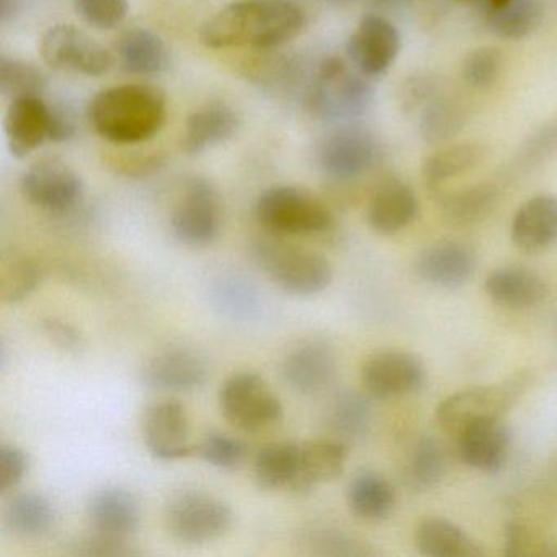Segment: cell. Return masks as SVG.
Listing matches in <instances>:
<instances>
[{"label": "cell", "instance_id": "1", "mask_svg": "<svg viewBox=\"0 0 557 557\" xmlns=\"http://www.w3.org/2000/svg\"><path fill=\"white\" fill-rule=\"evenodd\" d=\"M308 27V14L293 0H239L221 9L201 27L211 50H272L295 40Z\"/></svg>", "mask_w": 557, "mask_h": 557}, {"label": "cell", "instance_id": "2", "mask_svg": "<svg viewBox=\"0 0 557 557\" xmlns=\"http://www.w3.org/2000/svg\"><path fill=\"white\" fill-rule=\"evenodd\" d=\"M97 135L113 145H139L154 138L168 120V99L158 87L125 84L97 94L87 107Z\"/></svg>", "mask_w": 557, "mask_h": 557}, {"label": "cell", "instance_id": "3", "mask_svg": "<svg viewBox=\"0 0 557 557\" xmlns=\"http://www.w3.org/2000/svg\"><path fill=\"white\" fill-rule=\"evenodd\" d=\"M370 77L342 58L327 57L318 64L306 90V109L325 122H351L370 109L374 89Z\"/></svg>", "mask_w": 557, "mask_h": 557}, {"label": "cell", "instance_id": "4", "mask_svg": "<svg viewBox=\"0 0 557 557\" xmlns=\"http://www.w3.org/2000/svg\"><path fill=\"white\" fill-rule=\"evenodd\" d=\"M250 252L259 269L292 295H318L331 285L334 276L331 262L322 253L286 243L285 237H262L252 244Z\"/></svg>", "mask_w": 557, "mask_h": 557}, {"label": "cell", "instance_id": "5", "mask_svg": "<svg viewBox=\"0 0 557 557\" xmlns=\"http://www.w3.org/2000/svg\"><path fill=\"white\" fill-rule=\"evenodd\" d=\"M257 223L273 236H318L334 227L331 207L312 191L293 185L267 188L253 207Z\"/></svg>", "mask_w": 557, "mask_h": 557}, {"label": "cell", "instance_id": "6", "mask_svg": "<svg viewBox=\"0 0 557 557\" xmlns=\"http://www.w3.org/2000/svg\"><path fill=\"white\" fill-rule=\"evenodd\" d=\"M528 380V373H517L492 386L459 391L440 404L436 422L448 435L459 436L475 423L502 419L523 396Z\"/></svg>", "mask_w": 557, "mask_h": 557}, {"label": "cell", "instance_id": "7", "mask_svg": "<svg viewBox=\"0 0 557 557\" xmlns=\"http://www.w3.org/2000/svg\"><path fill=\"white\" fill-rule=\"evenodd\" d=\"M234 515L221 498L200 491H182L164 508L165 530L185 544L211 543L233 527Z\"/></svg>", "mask_w": 557, "mask_h": 557}, {"label": "cell", "instance_id": "8", "mask_svg": "<svg viewBox=\"0 0 557 557\" xmlns=\"http://www.w3.org/2000/svg\"><path fill=\"white\" fill-rule=\"evenodd\" d=\"M224 419L247 433L272 429L282 420L283 406L265 380L252 371H239L224 381L220 389Z\"/></svg>", "mask_w": 557, "mask_h": 557}, {"label": "cell", "instance_id": "9", "mask_svg": "<svg viewBox=\"0 0 557 557\" xmlns=\"http://www.w3.org/2000/svg\"><path fill=\"white\" fill-rule=\"evenodd\" d=\"M175 239L191 249H203L218 239L223 226V207L214 185L203 177L185 184L171 218Z\"/></svg>", "mask_w": 557, "mask_h": 557}, {"label": "cell", "instance_id": "10", "mask_svg": "<svg viewBox=\"0 0 557 557\" xmlns=\"http://www.w3.org/2000/svg\"><path fill=\"white\" fill-rule=\"evenodd\" d=\"M381 145L370 132L341 128L329 133L315 148L319 171L335 184H350L367 175L381 161Z\"/></svg>", "mask_w": 557, "mask_h": 557}, {"label": "cell", "instance_id": "11", "mask_svg": "<svg viewBox=\"0 0 557 557\" xmlns=\"http://www.w3.org/2000/svg\"><path fill=\"white\" fill-rule=\"evenodd\" d=\"M40 54L45 64L53 70L87 77L106 76L115 64L106 47L74 25L48 28L41 37Z\"/></svg>", "mask_w": 557, "mask_h": 557}, {"label": "cell", "instance_id": "12", "mask_svg": "<svg viewBox=\"0 0 557 557\" xmlns=\"http://www.w3.org/2000/svg\"><path fill=\"white\" fill-rule=\"evenodd\" d=\"M22 195L32 207L50 214L73 211L84 198V182L66 162L48 158L35 162L22 175Z\"/></svg>", "mask_w": 557, "mask_h": 557}, {"label": "cell", "instance_id": "13", "mask_svg": "<svg viewBox=\"0 0 557 557\" xmlns=\"http://www.w3.org/2000/svg\"><path fill=\"white\" fill-rule=\"evenodd\" d=\"M425 381V364L409 351H377L368 357L361 367V383L367 393L376 399L417 393Z\"/></svg>", "mask_w": 557, "mask_h": 557}, {"label": "cell", "instance_id": "14", "mask_svg": "<svg viewBox=\"0 0 557 557\" xmlns=\"http://www.w3.org/2000/svg\"><path fill=\"white\" fill-rule=\"evenodd\" d=\"M400 51V35L389 18L368 14L347 41V54L354 67L368 77L387 73Z\"/></svg>", "mask_w": 557, "mask_h": 557}, {"label": "cell", "instance_id": "15", "mask_svg": "<svg viewBox=\"0 0 557 557\" xmlns=\"http://www.w3.org/2000/svg\"><path fill=\"white\" fill-rule=\"evenodd\" d=\"M143 432L149 451L162 461H177L197 455V445L190 442L187 409L178 400H161L149 406Z\"/></svg>", "mask_w": 557, "mask_h": 557}, {"label": "cell", "instance_id": "16", "mask_svg": "<svg viewBox=\"0 0 557 557\" xmlns=\"http://www.w3.org/2000/svg\"><path fill=\"white\" fill-rule=\"evenodd\" d=\"M210 376L208 360L191 348H169L146 361L141 380L161 393H190L200 389Z\"/></svg>", "mask_w": 557, "mask_h": 557}, {"label": "cell", "instance_id": "17", "mask_svg": "<svg viewBox=\"0 0 557 557\" xmlns=\"http://www.w3.org/2000/svg\"><path fill=\"white\" fill-rule=\"evenodd\" d=\"M337 376V357L324 342H302L282 363V377L302 396L322 393Z\"/></svg>", "mask_w": 557, "mask_h": 557}, {"label": "cell", "instance_id": "18", "mask_svg": "<svg viewBox=\"0 0 557 557\" xmlns=\"http://www.w3.org/2000/svg\"><path fill=\"white\" fill-rule=\"evenodd\" d=\"M419 214V198L412 187L399 178L381 182L368 200L367 220L381 236H393L406 230Z\"/></svg>", "mask_w": 557, "mask_h": 557}, {"label": "cell", "instance_id": "19", "mask_svg": "<svg viewBox=\"0 0 557 557\" xmlns=\"http://www.w3.org/2000/svg\"><path fill=\"white\" fill-rule=\"evenodd\" d=\"M4 132L11 154L27 158L50 139V106L41 97L12 100L5 112Z\"/></svg>", "mask_w": 557, "mask_h": 557}, {"label": "cell", "instance_id": "20", "mask_svg": "<svg viewBox=\"0 0 557 557\" xmlns=\"http://www.w3.org/2000/svg\"><path fill=\"white\" fill-rule=\"evenodd\" d=\"M511 432L502 419L475 423L458 436L459 456L469 468L497 472L507 462Z\"/></svg>", "mask_w": 557, "mask_h": 557}, {"label": "cell", "instance_id": "21", "mask_svg": "<svg viewBox=\"0 0 557 557\" xmlns=\"http://www.w3.org/2000/svg\"><path fill=\"white\" fill-rule=\"evenodd\" d=\"M87 518L96 533L128 540L141 521V504L126 488H100L87 504Z\"/></svg>", "mask_w": 557, "mask_h": 557}, {"label": "cell", "instance_id": "22", "mask_svg": "<svg viewBox=\"0 0 557 557\" xmlns=\"http://www.w3.org/2000/svg\"><path fill=\"white\" fill-rule=\"evenodd\" d=\"M475 269L472 249L461 243H436L426 247L416 262L417 275L438 288H458L465 285Z\"/></svg>", "mask_w": 557, "mask_h": 557}, {"label": "cell", "instance_id": "23", "mask_svg": "<svg viewBox=\"0 0 557 557\" xmlns=\"http://www.w3.org/2000/svg\"><path fill=\"white\" fill-rule=\"evenodd\" d=\"M511 240L528 253L541 252L557 243V197L536 195L524 201L511 221Z\"/></svg>", "mask_w": 557, "mask_h": 557}, {"label": "cell", "instance_id": "24", "mask_svg": "<svg viewBox=\"0 0 557 557\" xmlns=\"http://www.w3.org/2000/svg\"><path fill=\"white\" fill-rule=\"evenodd\" d=\"M239 126L240 119L233 107L224 102H210L188 116L182 149L187 154H200L233 138L239 132Z\"/></svg>", "mask_w": 557, "mask_h": 557}, {"label": "cell", "instance_id": "25", "mask_svg": "<svg viewBox=\"0 0 557 557\" xmlns=\"http://www.w3.org/2000/svg\"><path fill=\"white\" fill-rule=\"evenodd\" d=\"M485 295L505 308L523 309L540 305L549 295L547 283L533 270L523 267H502L488 273Z\"/></svg>", "mask_w": 557, "mask_h": 557}, {"label": "cell", "instance_id": "26", "mask_svg": "<svg viewBox=\"0 0 557 557\" xmlns=\"http://www.w3.org/2000/svg\"><path fill=\"white\" fill-rule=\"evenodd\" d=\"M2 523L9 533L22 540H41L57 528L58 510L47 495L21 492L5 504Z\"/></svg>", "mask_w": 557, "mask_h": 557}, {"label": "cell", "instance_id": "27", "mask_svg": "<svg viewBox=\"0 0 557 557\" xmlns=\"http://www.w3.org/2000/svg\"><path fill=\"white\" fill-rule=\"evenodd\" d=\"M120 66L133 76H158L168 71L171 53L168 45L149 28L123 32L115 41Z\"/></svg>", "mask_w": 557, "mask_h": 557}, {"label": "cell", "instance_id": "28", "mask_svg": "<svg viewBox=\"0 0 557 557\" xmlns=\"http://www.w3.org/2000/svg\"><path fill=\"white\" fill-rule=\"evenodd\" d=\"M348 449L344 442L318 440L301 445L298 478L293 484L295 494H306L318 485L341 478L347 462Z\"/></svg>", "mask_w": 557, "mask_h": 557}, {"label": "cell", "instance_id": "29", "mask_svg": "<svg viewBox=\"0 0 557 557\" xmlns=\"http://www.w3.org/2000/svg\"><path fill=\"white\" fill-rule=\"evenodd\" d=\"M443 216L455 226H471L491 216L500 200V188L494 182H481L455 191L433 195Z\"/></svg>", "mask_w": 557, "mask_h": 557}, {"label": "cell", "instance_id": "30", "mask_svg": "<svg viewBox=\"0 0 557 557\" xmlns=\"http://www.w3.org/2000/svg\"><path fill=\"white\" fill-rule=\"evenodd\" d=\"M487 158V148L482 143L468 141L438 149L423 162L422 175L432 195L443 190L453 178L474 171Z\"/></svg>", "mask_w": 557, "mask_h": 557}, {"label": "cell", "instance_id": "31", "mask_svg": "<svg viewBox=\"0 0 557 557\" xmlns=\"http://www.w3.org/2000/svg\"><path fill=\"white\" fill-rule=\"evenodd\" d=\"M416 546L429 557H478L484 554L465 530L445 518H425L416 530Z\"/></svg>", "mask_w": 557, "mask_h": 557}, {"label": "cell", "instance_id": "32", "mask_svg": "<svg viewBox=\"0 0 557 557\" xmlns=\"http://www.w3.org/2000/svg\"><path fill=\"white\" fill-rule=\"evenodd\" d=\"M347 502L358 518L377 523L393 513L396 494L391 482L380 472L361 471L348 485Z\"/></svg>", "mask_w": 557, "mask_h": 557}, {"label": "cell", "instance_id": "33", "mask_svg": "<svg viewBox=\"0 0 557 557\" xmlns=\"http://www.w3.org/2000/svg\"><path fill=\"white\" fill-rule=\"evenodd\" d=\"M301 445L292 442L269 443L253 459V478L263 491H292L298 478Z\"/></svg>", "mask_w": 557, "mask_h": 557}, {"label": "cell", "instance_id": "34", "mask_svg": "<svg viewBox=\"0 0 557 557\" xmlns=\"http://www.w3.org/2000/svg\"><path fill=\"white\" fill-rule=\"evenodd\" d=\"M488 28L505 40L533 34L544 18V0H510L498 11L485 12Z\"/></svg>", "mask_w": 557, "mask_h": 557}, {"label": "cell", "instance_id": "35", "mask_svg": "<svg viewBox=\"0 0 557 557\" xmlns=\"http://www.w3.org/2000/svg\"><path fill=\"white\" fill-rule=\"evenodd\" d=\"M466 119L462 103L440 94L420 112V135L430 145H442L461 133Z\"/></svg>", "mask_w": 557, "mask_h": 557}, {"label": "cell", "instance_id": "36", "mask_svg": "<svg viewBox=\"0 0 557 557\" xmlns=\"http://www.w3.org/2000/svg\"><path fill=\"white\" fill-rule=\"evenodd\" d=\"M373 409L368 397L344 393L329 407L327 425L342 440L361 438L371 425Z\"/></svg>", "mask_w": 557, "mask_h": 557}, {"label": "cell", "instance_id": "37", "mask_svg": "<svg viewBox=\"0 0 557 557\" xmlns=\"http://www.w3.org/2000/svg\"><path fill=\"white\" fill-rule=\"evenodd\" d=\"M41 282L37 260L22 253L4 257L0 265V298L8 305L27 299Z\"/></svg>", "mask_w": 557, "mask_h": 557}, {"label": "cell", "instance_id": "38", "mask_svg": "<svg viewBox=\"0 0 557 557\" xmlns=\"http://www.w3.org/2000/svg\"><path fill=\"white\" fill-rule=\"evenodd\" d=\"M47 86V76L40 67L15 58H0V94L5 99L12 102L27 97H41Z\"/></svg>", "mask_w": 557, "mask_h": 557}, {"label": "cell", "instance_id": "39", "mask_svg": "<svg viewBox=\"0 0 557 557\" xmlns=\"http://www.w3.org/2000/svg\"><path fill=\"white\" fill-rule=\"evenodd\" d=\"M446 461L442 446L433 438L417 443L407 466V479L419 491L435 487L445 474Z\"/></svg>", "mask_w": 557, "mask_h": 557}, {"label": "cell", "instance_id": "40", "mask_svg": "<svg viewBox=\"0 0 557 557\" xmlns=\"http://www.w3.org/2000/svg\"><path fill=\"white\" fill-rule=\"evenodd\" d=\"M218 308L231 318L249 319L259 311V295L253 286L239 276H221L213 286Z\"/></svg>", "mask_w": 557, "mask_h": 557}, {"label": "cell", "instance_id": "41", "mask_svg": "<svg viewBox=\"0 0 557 557\" xmlns=\"http://www.w3.org/2000/svg\"><path fill=\"white\" fill-rule=\"evenodd\" d=\"M197 455L213 468L234 471L246 461L249 448L237 436L230 435V433L211 432L198 443Z\"/></svg>", "mask_w": 557, "mask_h": 557}, {"label": "cell", "instance_id": "42", "mask_svg": "<svg viewBox=\"0 0 557 557\" xmlns=\"http://www.w3.org/2000/svg\"><path fill=\"white\" fill-rule=\"evenodd\" d=\"M557 152V116L528 136L510 162V174L527 172Z\"/></svg>", "mask_w": 557, "mask_h": 557}, {"label": "cell", "instance_id": "43", "mask_svg": "<svg viewBox=\"0 0 557 557\" xmlns=\"http://www.w3.org/2000/svg\"><path fill=\"white\" fill-rule=\"evenodd\" d=\"M504 60L495 47H482L472 51L462 64V79L472 89H488L497 83Z\"/></svg>", "mask_w": 557, "mask_h": 557}, {"label": "cell", "instance_id": "44", "mask_svg": "<svg viewBox=\"0 0 557 557\" xmlns=\"http://www.w3.org/2000/svg\"><path fill=\"white\" fill-rule=\"evenodd\" d=\"M77 14L90 27L112 30L122 25L128 14V0H74Z\"/></svg>", "mask_w": 557, "mask_h": 557}, {"label": "cell", "instance_id": "45", "mask_svg": "<svg viewBox=\"0 0 557 557\" xmlns=\"http://www.w3.org/2000/svg\"><path fill=\"white\" fill-rule=\"evenodd\" d=\"M505 556H549L557 554L546 540H541L536 533L528 530L523 524H507L504 531Z\"/></svg>", "mask_w": 557, "mask_h": 557}, {"label": "cell", "instance_id": "46", "mask_svg": "<svg viewBox=\"0 0 557 557\" xmlns=\"http://www.w3.org/2000/svg\"><path fill=\"white\" fill-rule=\"evenodd\" d=\"M440 96V84L429 74L409 77L400 87V106L406 113L422 112L432 100Z\"/></svg>", "mask_w": 557, "mask_h": 557}, {"label": "cell", "instance_id": "47", "mask_svg": "<svg viewBox=\"0 0 557 557\" xmlns=\"http://www.w3.org/2000/svg\"><path fill=\"white\" fill-rule=\"evenodd\" d=\"M30 468V459L24 449L14 445L0 446V494L14 491Z\"/></svg>", "mask_w": 557, "mask_h": 557}, {"label": "cell", "instance_id": "48", "mask_svg": "<svg viewBox=\"0 0 557 557\" xmlns=\"http://www.w3.org/2000/svg\"><path fill=\"white\" fill-rule=\"evenodd\" d=\"M76 554L81 556H128L133 554L125 537L109 536V534L94 533L84 537L76 544Z\"/></svg>", "mask_w": 557, "mask_h": 557}, {"label": "cell", "instance_id": "49", "mask_svg": "<svg viewBox=\"0 0 557 557\" xmlns=\"http://www.w3.org/2000/svg\"><path fill=\"white\" fill-rule=\"evenodd\" d=\"M309 544L321 547L322 554H341V556H351V554H364L350 537L344 534L335 533L331 530L314 531V536L309 540Z\"/></svg>", "mask_w": 557, "mask_h": 557}, {"label": "cell", "instance_id": "50", "mask_svg": "<svg viewBox=\"0 0 557 557\" xmlns=\"http://www.w3.org/2000/svg\"><path fill=\"white\" fill-rule=\"evenodd\" d=\"M76 136V122L63 106L50 107V141L66 143Z\"/></svg>", "mask_w": 557, "mask_h": 557}, {"label": "cell", "instance_id": "51", "mask_svg": "<svg viewBox=\"0 0 557 557\" xmlns=\"http://www.w3.org/2000/svg\"><path fill=\"white\" fill-rule=\"evenodd\" d=\"M44 332L53 344L64 348V350H76L81 345V337L76 329L66 324V322L58 321V319L44 321Z\"/></svg>", "mask_w": 557, "mask_h": 557}, {"label": "cell", "instance_id": "52", "mask_svg": "<svg viewBox=\"0 0 557 557\" xmlns=\"http://www.w3.org/2000/svg\"><path fill=\"white\" fill-rule=\"evenodd\" d=\"M22 5H24V0H0V17L4 22L14 18V15H17L21 11Z\"/></svg>", "mask_w": 557, "mask_h": 557}, {"label": "cell", "instance_id": "53", "mask_svg": "<svg viewBox=\"0 0 557 557\" xmlns=\"http://www.w3.org/2000/svg\"><path fill=\"white\" fill-rule=\"evenodd\" d=\"M510 0H482V8H484V12L498 11V9L507 5Z\"/></svg>", "mask_w": 557, "mask_h": 557}, {"label": "cell", "instance_id": "54", "mask_svg": "<svg viewBox=\"0 0 557 557\" xmlns=\"http://www.w3.org/2000/svg\"><path fill=\"white\" fill-rule=\"evenodd\" d=\"M322 2H331V4H348V2H355V0H322Z\"/></svg>", "mask_w": 557, "mask_h": 557}]
</instances>
